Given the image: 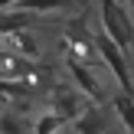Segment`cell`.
<instances>
[{"label": "cell", "instance_id": "obj_3", "mask_svg": "<svg viewBox=\"0 0 134 134\" xmlns=\"http://www.w3.org/2000/svg\"><path fill=\"white\" fill-rule=\"evenodd\" d=\"M115 111L124 118V128L134 134V98H131V92H124V95L115 98Z\"/></svg>", "mask_w": 134, "mask_h": 134}, {"label": "cell", "instance_id": "obj_1", "mask_svg": "<svg viewBox=\"0 0 134 134\" xmlns=\"http://www.w3.org/2000/svg\"><path fill=\"white\" fill-rule=\"evenodd\" d=\"M102 20H105V33L111 43H118L124 52L134 49V16L131 10H124L118 0H102Z\"/></svg>", "mask_w": 134, "mask_h": 134}, {"label": "cell", "instance_id": "obj_2", "mask_svg": "<svg viewBox=\"0 0 134 134\" xmlns=\"http://www.w3.org/2000/svg\"><path fill=\"white\" fill-rule=\"evenodd\" d=\"M33 23H36V13H33V10H23V7H16V10H3V7H0V33L30 30Z\"/></svg>", "mask_w": 134, "mask_h": 134}]
</instances>
